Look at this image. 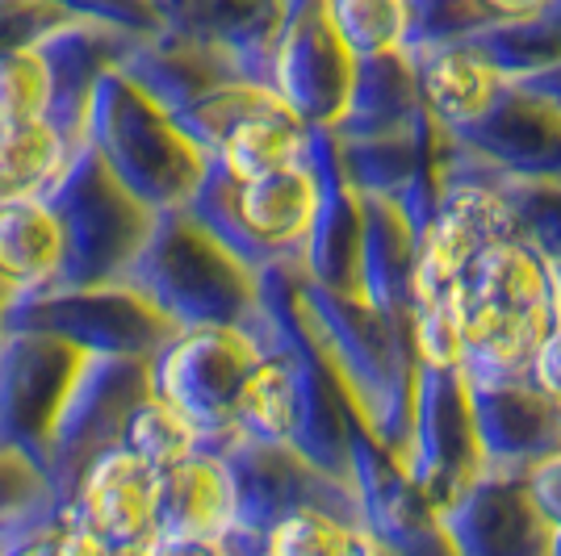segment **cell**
Returning a JSON list of instances; mask_svg holds the SVG:
<instances>
[{
  "mask_svg": "<svg viewBox=\"0 0 561 556\" xmlns=\"http://www.w3.org/2000/svg\"><path fill=\"white\" fill-rule=\"evenodd\" d=\"M68 22L47 0H0V59L22 47H34L47 30Z\"/></svg>",
  "mask_w": 561,
  "mask_h": 556,
  "instance_id": "obj_35",
  "label": "cell"
},
{
  "mask_svg": "<svg viewBox=\"0 0 561 556\" xmlns=\"http://www.w3.org/2000/svg\"><path fill=\"white\" fill-rule=\"evenodd\" d=\"M122 448L135 452L139 461H147L156 473H168V468H176V464L188 461L202 448V436L193 431V422L185 415H176L168 402L147 394L135 406V415L126 418Z\"/></svg>",
  "mask_w": 561,
  "mask_h": 556,
  "instance_id": "obj_30",
  "label": "cell"
},
{
  "mask_svg": "<svg viewBox=\"0 0 561 556\" xmlns=\"http://www.w3.org/2000/svg\"><path fill=\"white\" fill-rule=\"evenodd\" d=\"M151 4H156V13L164 18V13H168V9H172V4H176V0H151Z\"/></svg>",
  "mask_w": 561,
  "mask_h": 556,
  "instance_id": "obj_45",
  "label": "cell"
},
{
  "mask_svg": "<svg viewBox=\"0 0 561 556\" xmlns=\"http://www.w3.org/2000/svg\"><path fill=\"white\" fill-rule=\"evenodd\" d=\"M47 502H55V494L47 489L43 473L13 452H0V523L22 510L47 507Z\"/></svg>",
  "mask_w": 561,
  "mask_h": 556,
  "instance_id": "obj_36",
  "label": "cell"
},
{
  "mask_svg": "<svg viewBox=\"0 0 561 556\" xmlns=\"http://www.w3.org/2000/svg\"><path fill=\"white\" fill-rule=\"evenodd\" d=\"M356 59L335 34L328 0H294L268 55V89L310 130H335L348 109Z\"/></svg>",
  "mask_w": 561,
  "mask_h": 556,
  "instance_id": "obj_11",
  "label": "cell"
},
{
  "mask_svg": "<svg viewBox=\"0 0 561 556\" xmlns=\"http://www.w3.org/2000/svg\"><path fill=\"white\" fill-rule=\"evenodd\" d=\"M407 482H420L432 502H457L482 473V448L469 415V385L461 369H423L415 364V406L411 431L398 452Z\"/></svg>",
  "mask_w": 561,
  "mask_h": 556,
  "instance_id": "obj_10",
  "label": "cell"
},
{
  "mask_svg": "<svg viewBox=\"0 0 561 556\" xmlns=\"http://www.w3.org/2000/svg\"><path fill=\"white\" fill-rule=\"evenodd\" d=\"M466 47L503 80H524L533 71L561 63V13L537 22H499L466 38Z\"/></svg>",
  "mask_w": 561,
  "mask_h": 556,
  "instance_id": "obj_29",
  "label": "cell"
},
{
  "mask_svg": "<svg viewBox=\"0 0 561 556\" xmlns=\"http://www.w3.org/2000/svg\"><path fill=\"white\" fill-rule=\"evenodd\" d=\"M9 302H13V293L4 289V280H0V318H4V310H9Z\"/></svg>",
  "mask_w": 561,
  "mask_h": 556,
  "instance_id": "obj_44",
  "label": "cell"
},
{
  "mask_svg": "<svg viewBox=\"0 0 561 556\" xmlns=\"http://www.w3.org/2000/svg\"><path fill=\"white\" fill-rule=\"evenodd\" d=\"M84 360V351L50 335H0V452H13L43 473L50 431Z\"/></svg>",
  "mask_w": 561,
  "mask_h": 556,
  "instance_id": "obj_12",
  "label": "cell"
},
{
  "mask_svg": "<svg viewBox=\"0 0 561 556\" xmlns=\"http://www.w3.org/2000/svg\"><path fill=\"white\" fill-rule=\"evenodd\" d=\"M553 285H558V302H561V264L553 268Z\"/></svg>",
  "mask_w": 561,
  "mask_h": 556,
  "instance_id": "obj_47",
  "label": "cell"
},
{
  "mask_svg": "<svg viewBox=\"0 0 561 556\" xmlns=\"http://www.w3.org/2000/svg\"><path fill=\"white\" fill-rule=\"evenodd\" d=\"M0 556H9V544H4V528H0Z\"/></svg>",
  "mask_w": 561,
  "mask_h": 556,
  "instance_id": "obj_48",
  "label": "cell"
},
{
  "mask_svg": "<svg viewBox=\"0 0 561 556\" xmlns=\"http://www.w3.org/2000/svg\"><path fill=\"white\" fill-rule=\"evenodd\" d=\"M43 197L64 227V268L50 289L117 285L156 227V213L117 181L89 142L71 151L68 167Z\"/></svg>",
  "mask_w": 561,
  "mask_h": 556,
  "instance_id": "obj_5",
  "label": "cell"
},
{
  "mask_svg": "<svg viewBox=\"0 0 561 556\" xmlns=\"http://www.w3.org/2000/svg\"><path fill=\"white\" fill-rule=\"evenodd\" d=\"M160 489L164 473H156L151 464L117 443L80 473L64 510L101 535L114 553L142 548L160 532Z\"/></svg>",
  "mask_w": 561,
  "mask_h": 556,
  "instance_id": "obj_15",
  "label": "cell"
},
{
  "mask_svg": "<svg viewBox=\"0 0 561 556\" xmlns=\"http://www.w3.org/2000/svg\"><path fill=\"white\" fill-rule=\"evenodd\" d=\"M328 13L352 59L407 50V0H328Z\"/></svg>",
  "mask_w": 561,
  "mask_h": 556,
  "instance_id": "obj_31",
  "label": "cell"
},
{
  "mask_svg": "<svg viewBox=\"0 0 561 556\" xmlns=\"http://www.w3.org/2000/svg\"><path fill=\"white\" fill-rule=\"evenodd\" d=\"M499 22L482 0H407V50L457 47Z\"/></svg>",
  "mask_w": 561,
  "mask_h": 556,
  "instance_id": "obj_32",
  "label": "cell"
},
{
  "mask_svg": "<svg viewBox=\"0 0 561 556\" xmlns=\"http://www.w3.org/2000/svg\"><path fill=\"white\" fill-rule=\"evenodd\" d=\"M84 142L151 213L185 209L210 172V155L117 68L96 80Z\"/></svg>",
  "mask_w": 561,
  "mask_h": 556,
  "instance_id": "obj_4",
  "label": "cell"
},
{
  "mask_svg": "<svg viewBox=\"0 0 561 556\" xmlns=\"http://www.w3.org/2000/svg\"><path fill=\"white\" fill-rule=\"evenodd\" d=\"M9 556H34V548H22V553H9Z\"/></svg>",
  "mask_w": 561,
  "mask_h": 556,
  "instance_id": "obj_49",
  "label": "cell"
},
{
  "mask_svg": "<svg viewBox=\"0 0 561 556\" xmlns=\"http://www.w3.org/2000/svg\"><path fill=\"white\" fill-rule=\"evenodd\" d=\"M448 139L469 151L473 163L491 176L561 181V105L512 80L503 84L486 114L453 130Z\"/></svg>",
  "mask_w": 561,
  "mask_h": 556,
  "instance_id": "obj_14",
  "label": "cell"
},
{
  "mask_svg": "<svg viewBox=\"0 0 561 556\" xmlns=\"http://www.w3.org/2000/svg\"><path fill=\"white\" fill-rule=\"evenodd\" d=\"M448 305L461 331V377L469 385L528 381L540 339L561 318L553 264L512 234L473 255Z\"/></svg>",
  "mask_w": 561,
  "mask_h": 556,
  "instance_id": "obj_2",
  "label": "cell"
},
{
  "mask_svg": "<svg viewBox=\"0 0 561 556\" xmlns=\"http://www.w3.org/2000/svg\"><path fill=\"white\" fill-rule=\"evenodd\" d=\"M47 4H55L68 18H84V22L126 30L135 38H151V34L164 30V18L156 13L151 0H47Z\"/></svg>",
  "mask_w": 561,
  "mask_h": 556,
  "instance_id": "obj_34",
  "label": "cell"
},
{
  "mask_svg": "<svg viewBox=\"0 0 561 556\" xmlns=\"http://www.w3.org/2000/svg\"><path fill=\"white\" fill-rule=\"evenodd\" d=\"M310 163L319 176V218L306 239L298 273L323 289L356 298V273H360V201L344 181L340 151L328 130H310Z\"/></svg>",
  "mask_w": 561,
  "mask_h": 556,
  "instance_id": "obj_18",
  "label": "cell"
},
{
  "mask_svg": "<svg viewBox=\"0 0 561 556\" xmlns=\"http://www.w3.org/2000/svg\"><path fill=\"white\" fill-rule=\"evenodd\" d=\"M528 385L561 406V318H558V326L540 339L537 356H533V364H528Z\"/></svg>",
  "mask_w": 561,
  "mask_h": 556,
  "instance_id": "obj_39",
  "label": "cell"
},
{
  "mask_svg": "<svg viewBox=\"0 0 561 556\" xmlns=\"http://www.w3.org/2000/svg\"><path fill=\"white\" fill-rule=\"evenodd\" d=\"M512 84L561 105V63H553V68H545V71H533V76H524V80H512Z\"/></svg>",
  "mask_w": 561,
  "mask_h": 556,
  "instance_id": "obj_42",
  "label": "cell"
},
{
  "mask_svg": "<svg viewBox=\"0 0 561 556\" xmlns=\"http://www.w3.org/2000/svg\"><path fill=\"white\" fill-rule=\"evenodd\" d=\"M289 4L294 0H176L164 13V30L210 43L231 55L248 80L268 89V55Z\"/></svg>",
  "mask_w": 561,
  "mask_h": 556,
  "instance_id": "obj_19",
  "label": "cell"
},
{
  "mask_svg": "<svg viewBox=\"0 0 561 556\" xmlns=\"http://www.w3.org/2000/svg\"><path fill=\"white\" fill-rule=\"evenodd\" d=\"M524 489H528L533 510L545 519V528L558 532L561 528V448L524 468Z\"/></svg>",
  "mask_w": 561,
  "mask_h": 556,
  "instance_id": "obj_37",
  "label": "cell"
},
{
  "mask_svg": "<svg viewBox=\"0 0 561 556\" xmlns=\"http://www.w3.org/2000/svg\"><path fill=\"white\" fill-rule=\"evenodd\" d=\"M448 181H486L499 188L507 218H512V239L545 259L561 264V181H512V176H491L482 172L469 151L445 135V155H440V185Z\"/></svg>",
  "mask_w": 561,
  "mask_h": 556,
  "instance_id": "obj_25",
  "label": "cell"
},
{
  "mask_svg": "<svg viewBox=\"0 0 561 556\" xmlns=\"http://www.w3.org/2000/svg\"><path fill=\"white\" fill-rule=\"evenodd\" d=\"M9 331L50 335L84 356H126V360H151L176 335V326L126 285L43 289L13 298L0 318V335Z\"/></svg>",
  "mask_w": 561,
  "mask_h": 556,
  "instance_id": "obj_8",
  "label": "cell"
},
{
  "mask_svg": "<svg viewBox=\"0 0 561 556\" xmlns=\"http://www.w3.org/2000/svg\"><path fill=\"white\" fill-rule=\"evenodd\" d=\"M411 59L415 84H420L423 114L432 117L445 135L461 130L469 121L491 109V101L503 93V76L486 68L466 43L457 47H427V50H402Z\"/></svg>",
  "mask_w": 561,
  "mask_h": 556,
  "instance_id": "obj_22",
  "label": "cell"
},
{
  "mask_svg": "<svg viewBox=\"0 0 561 556\" xmlns=\"http://www.w3.org/2000/svg\"><path fill=\"white\" fill-rule=\"evenodd\" d=\"M147 556H239L231 540L222 535H156L151 544H142Z\"/></svg>",
  "mask_w": 561,
  "mask_h": 556,
  "instance_id": "obj_40",
  "label": "cell"
},
{
  "mask_svg": "<svg viewBox=\"0 0 561 556\" xmlns=\"http://www.w3.org/2000/svg\"><path fill=\"white\" fill-rule=\"evenodd\" d=\"M512 234V218L486 181H448L415 239V268H411V305L448 302L457 280L466 277L473 255L494 239Z\"/></svg>",
  "mask_w": 561,
  "mask_h": 556,
  "instance_id": "obj_13",
  "label": "cell"
},
{
  "mask_svg": "<svg viewBox=\"0 0 561 556\" xmlns=\"http://www.w3.org/2000/svg\"><path fill=\"white\" fill-rule=\"evenodd\" d=\"M360 201V273L356 298L381 314L407 318L411 310V268H415V227L390 197L356 193Z\"/></svg>",
  "mask_w": 561,
  "mask_h": 556,
  "instance_id": "obj_20",
  "label": "cell"
},
{
  "mask_svg": "<svg viewBox=\"0 0 561 556\" xmlns=\"http://www.w3.org/2000/svg\"><path fill=\"white\" fill-rule=\"evenodd\" d=\"M469 415L486 468L524 473L528 464L561 448V406L528 381L469 385Z\"/></svg>",
  "mask_w": 561,
  "mask_h": 556,
  "instance_id": "obj_17",
  "label": "cell"
},
{
  "mask_svg": "<svg viewBox=\"0 0 561 556\" xmlns=\"http://www.w3.org/2000/svg\"><path fill=\"white\" fill-rule=\"evenodd\" d=\"M34 556H114V548L84 523H76L68 510H59L55 528L34 544Z\"/></svg>",
  "mask_w": 561,
  "mask_h": 556,
  "instance_id": "obj_38",
  "label": "cell"
},
{
  "mask_svg": "<svg viewBox=\"0 0 561 556\" xmlns=\"http://www.w3.org/2000/svg\"><path fill=\"white\" fill-rule=\"evenodd\" d=\"M545 556H561V528L558 532H549V548H545Z\"/></svg>",
  "mask_w": 561,
  "mask_h": 556,
  "instance_id": "obj_43",
  "label": "cell"
},
{
  "mask_svg": "<svg viewBox=\"0 0 561 556\" xmlns=\"http://www.w3.org/2000/svg\"><path fill=\"white\" fill-rule=\"evenodd\" d=\"M64 268V227L47 197L0 201V280L13 298L43 293Z\"/></svg>",
  "mask_w": 561,
  "mask_h": 556,
  "instance_id": "obj_24",
  "label": "cell"
},
{
  "mask_svg": "<svg viewBox=\"0 0 561 556\" xmlns=\"http://www.w3.org/2000/svg\"><path fill=\"white\" fill-rule=\"evenodd\" d=\"M423 117L420 84L407 55H377V59H356V80H352L348 109L340 126L328 130L331 139H386L402 135Z\"/></svg>",
  "mask_w": 561,
  "mask_h": 556,
  "instance_id": "obj_23",
  "label": "cell"
},
{
  "mask_svg": "<svg viewBox=\"0 0 561 556\" xmlns=\"http://www.w3.org/2000/svg\"><path fill=\"white\" fill-rule=\"evenodd\" d=\"M360 519L331 507H294L260 532L256 556H352Z\"/></svg>",
  "mask_w": 561,
  "mask_h": 556,
  "instance_id": "obj_28",
  "label": "cell"
},
{
  "mask_svg": "<svg viewBox=\"0 0 561 556\" xmlns=\"http://www.w3.org/2000/svg\"><path fill=\"white\" fill-rule=\"evenodd\" d=\"M239 528V489L222 452L197 448L188 461L164 473L160 532L156 535H222Z\"/></svg>",
  "mask_w": 561,
  "mask_h": 556,
  "instance_id": "obj_21",
  "label": "cell"
},
{
  "mask_svg": "<svg viewBox=\"0 0 561 556\" xmlns=\"http://www.w3.org/2000/svg\"><path fill=\"white\" fill-rule=\"evenodd\" d=\"M50 76L38 47H22L0 59V126L47 121Z\"/></svg>",
  "mask_w": 561,
  "mask_h": 556,
  "instance_id": "obj_33",
  "label": "cell"
},
{
  "mask_svg": "<svg viewBox=\"0 0 561 556\" xmlns=\"http://www.w3.org/2000/svg\"><path fill=\"white\" fill-rule=\"evenodd\" d=\"M298 314L314 351L348 397L365 436L398 464L415 406V348L407 318L381 314L298 273Z\"/></svg>",
  "mask_w": 561,
  "mask_h": 556,
  "instance_id": "obj_1",
  "label": "cell"
},
{
  "mask_svg": "<svg viewBox=\"0 0 561 556\" xmlns=\"http://www.w3.org/2000/svg\"><path fill=\"white\" fill-rule=\"evenodd\" d=\"M114 556H147L142 548H122V553H114Z\"/></svg>",
  "mask_w": 561,
  "mask_h": 556,
  "instance_id": "obj_46",
  "label": "cell"
},
{
  "mask_svg": "<svg viewBox=\"0 0 561 556\" xmlns=\"http://www.w3.org/2000/svg\"><path fill=\"white\" fill-rule=\"evenodd\" d=\"M185 209L252 273L302 264L306 239L319 218V176L310 151L302 163L260 181H231L210 163L206 181Z\"/></svg>",
  "mask_w": 561,
  "mask_h": 556,
  "instance_id": "obj_6",
  "label": "cell"
},
{
  "mask_svg": "<svg viewBox=\"0 0 561 556\" xmlns=\"http://www.w3.org/2000/svg\"><path fill=\"white\" fill-rule=\"evenodd\" d=\"M135 43H139L135 34L101 22H84V18H68L34 43L50 76L47 121L68 142H76V147L84 142V117H89L96 80L105 71H114Z\"/></svg>",
  "mask_w": 561,
  "mask_h": 556,
  "instance_id": "obj_16",
  "label": "cell"
},
{
  "mask_svg": "<svg viewBox=\"0 0 561 556\" xmlns=\"http://www.w3.org/2000/svg\"><path fill=\"white\" fill-rule=\"evenodd\" d=\"M260 356V326H188L151 356V394L193 422L202 448L222 452L239 440L234 402Z\"/></svg>",
  "mask_w": 561,
  "mask_h": 556,
  "instance_id": "obj_7",
  "label": "cell"
},
{
  "mask_svg": "<svg viewBox=\"0 0 561 556\" xmlns=\"http://www.w3.org/2000/svg\"><path fill=\"white\" fill-rule=\"evenodd\" d=\"M491 13H499L503 22H537V18H553L561 13L558 0H482Z\"/></svg>",
  "mask_w": 561,
  "mask_h": 556,
  "instance_id": "obj_41",
  "label": "cell"
},
{
  "mask_svg": "<svg viewBox=\"0 0 561 556\" xmlns=\"http://www.w3.org/2000/svg\"><path fill=\"white\" fill-rule=\"evenodd\" d=\"M306 151H310V126H302L277 101L231 126L227 139L210 151V163L231 181H260L280 167L302 163Z\"/></svg>",
  "mask_w": 561,
  "mask_h": 556,
  "instance_id": "obj_26",
  "label": "cell"
},
{
  "mask_svg": "<svg viewBox=\"0 0 561 556\" xmlns=\"http://www.w3.org/2000/svg\"><path fill=\"white\" fill-rule=\"evenodd\" d=\"M151 394V360H126V356H89L71 385L59 422L50 431L43 482L55 502H68L80 473L122 443L126 418L135 415L142 397Z\"/></svg>",
  "mask_w": 561,
  "mask_h": 556,
  "instance_id": "obj_9",
  "label": "cell"
},
{
  "mask_svg": "<svg viewBox=\"0 0 561 556\" xmlns=\"http://www.w3.org/2000/svg\"><path fill=\"white\" fill-rule=\"evenodd\" d=\"M76 142L50 121L0 126V201L4 197H43L55 176L68 167Z\"/></svg>",
  "mask_w": 561,
  "mask_h": 556,
  "instance_id": "obj_27",
  "label": "cell"
},
{
  "mask_svg": "<svg viewBox=\"0 0 561 556\" xmlns=\"http://www.w3.org/2000/svg\"><path fill=\"white\" fill-rule=\"evenodd\" d=\"M558 4H561V0H558Z\"/></svg>",
  "mask_w": 561,
  "mask_h": 556,
  "instance_id": "obj_50",
  "label": "cell"
},
{
  "mask_svg": "<svg viewBox=\"0 0 561 556\" xmlns=\"http://www.w3.org/2000/svg\"><path fill=\"white\" fill-rule=\"evenodd\" d=\"M117 285L135 289L176 331L256 326L260 318V273L227 252L188 209L156 213L142 252Z\"/></svg>",
  "mask_w": 561,
  "mask_h": 556,
  "instance_id": "obj_3",
  "label": "cell"
}]
</instances>
